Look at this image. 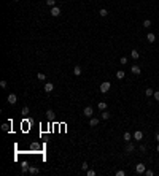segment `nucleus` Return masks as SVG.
I'll list each match as a JSON object with an SVG mask.
<instances>
[{
    "label": "nucleus",
    "instance_id": "28",
    "mask_svg": "<svg viewBox=\"0 0 159 176\" xmlns=\"http://www.w3.org/2000/svg\"><path fill=\"white\" fill-rule=\"evenodd\" d=\"M81 170H83V171H88V170H89V165H88V164H86V162H84V164L81 165Z\"/></svg>",
    "mask_w": 159,
    "mask_h": 176
},
{
    "label": "nucleus",
    "instance_id": "9",
    "mask_svg": "<svg viewBox=\"0 0 159 176\" xmlns=\"http://www.w3.org/2000/svg\"><path fill=\"white\" fill-rule=\"evenodd\" d=\"M134 140H137V141H140V140H143V132H140V130H137V132H134Z\"/></svg>",
    "mask_w": 159,
    "mask_h": 176
},
{
    "label": "nucleus",
    "instance_id": "19",
    "mask_svg": "<svg viewBox=\"0 0 159 176\" xmlns=\"http://www.w3.org/2000/svg\"><path fill=\"white\" fill-rule=\"evenodd\" d=\"M38 171H40V170H38L37 167H29V173H30V175H37Z\"/></svg>",
    "mask_w": 159,
    "mask_h": 176
},
{
    "label": "nucleus",
    "instance_id": "33",
    "mask_svg": "<svg viewBox=\"0 0 159 176\" xmlns=\"http://www.w3.org/2000/svg\"><path fill=\"white\" fill-rule=\"evenodd\" d=\"M145 175H147V176H153L154 171H153V170H147V171H145Z\"/></svg>",
    "mask_w": 159,
    "mask_h": 176
},
{
    "label": "nucleus",
    "instance_id": "15",
    "mask_svg": "<svg viewBox=\"0 0 159 176\" xmlns=\"http://www.w3.org/2000/svg\"><path fill=\"white\" fill-rule=\"evenodd\" d=\"M99 14H100L102 18H105V16H108V10H107V8H100V10H99Z\"/></svg>",
    "mask_w": 159,
    "mask_h": 176
},
{
    "label": "nucleus",
    "instance_id": "7",
    "mask_svg": "<svg viewBox=\"0 0 159 176\" xmlns=\"http://www.w3.org/2000/svg\"><path fill=\"white\" fill-rule=\"evenodd\" d=\"M59 14H61V8H59L57 5H56V6H53V8H51V16H54V18H57V16Z\"/></svg>",
    "mask_w": 159,
    "mask_h": 176
},
{
    "label": "nucleus",
    "instance_id": "12",
    "mask_svg": "<svg viewBox=\"0 0 159 176\" xmlns=\"http://www.w3.org/2000/svg\"><path fill=\"white\" fill-rule=\"evenodd\" d=\"M29 165L27 162H22V165H21V170H22V173H29Z\"/></svg>",
    "mask_w": 159,
    "mask_h": 176
},
{
    "label": "nucleus",
    "instance_id": "21",
    "mask_svg": "<svg viewBox=\"0 0 159 176\" xmlns=\"http://www.w3.org/2000/svg\"><path fill=\"white\" fill-rule=\"evenodd\" d=\"M143 27H145V29H150V27H151V21H150V19H145V21H143Z\"/></svg>",
    "mask_w": 159,
    "mask_h": 176
},
{
    "label": "nucleus",
    "instance_id": "25",
    "mask_svg": "<svg viewBox=\"0 0 159 176\" xmlns=\"http://www.w3.org/2000/svg\"><path fill=\"white\" fill-rule=\"evenodd\" d=\"M37 78L40 79V81H45V79H46V75H45V73H38V75H37Z\"/></svg>",
    "mask_w": 159,
    "mask_h": 176
},
{
    "label": "nucleus",
    "instance_id": "4",
    "mask_svg": "<svg viewBox=\"0 0 159 176\" xmlns=\"http://www.w3.org/2000/svg\"><path fill=\"white\" fill-rule=\"evenodd\" d=\"M134 151H135V144L129 141V143H127V146H126V149H124V152H127V154H132Z\"/></svg>",
    "mask_w": 159,
    "mask_h": 176
},
{
    "label": "nucleus",
    "instance_id": "10",
    "mask_svg": "<svg viewBox=\"0 0 159 176\" xmlns=\"http://www.w3.org/2000/svg\"><path fill=\"white\" fill-rule=\"evenodd\" d=\"M147 40H148L150 43H154V41H156V35H154L153 32H150L148 35H147Z\"/></svg>",
    "mask_w": 159,
    "mask_h": 176
},
{
    "label": "nucleus",
    "instance_id": "18",
    "mask_svg": "<svg viewBox=\"0 0 159 176\" xmlns=\"http://www.w3.org/2000/svg\"><path fill=\"white\" fill-rule=\"evenodd\" d=\"M97 124H99V119H97V117H91V121H89V125H91V127H96Z\"/></svg>",
    "mask_w": 159,
    "mask_h": 176
},
{
    "label": "nucleus",
    "instance_id": "29",
    "mask_svg": "<svg viewBox=\"0 0 159 176\" xmlns=\"http://www.w3.org/2000/svg\"><path fill=\"white\" fill-rule=\"evenodd\" d=\"M86 175H88V176H96V171H94V170H88V171H86Z\"/></svg>",
    "mask_w": 159,
    "mask_h": 176
},
{
    "label": "nucleus",
    "instance_id": "37",
    "mask_svg": "<svg viewBox=\"0 0 159 176\" xmlns=\"http://www.w3.org/2000/svg\"><path fill=\"white\" fill-rule=\"evenodd\" d=\"M158 152H159V143H158Z\"/></svg>",
    "mask_w": 159,
    "mask_h": 176
},
{
    "label": "nucleus",
    "instance_id": "27",
    "mask_svg": "<svg viewBox=\"0 0 159 176\" xmlns=\"http://www.w3.org/2000/svg\"><path fill=\"white\" fill-rule=\"evenodd\" d=\"M46 114H48V117H49V119H53V117H54V111H53V110H48V111H46Z\"/></svg>",
    "mask_w": 159,
    "mask_h": 176
},
{
    "label": "nucleus",
    "instance_id": "38",
    "mask_svg": "<svg viewBox=\"0 0 159 176\" xmlns=\"http://www.w3.org/2000/svg\"><path fill=\"white\" fill-rule=\"evenodd\" d=\"M13 2H19V0H13Z\"/></svg>",
    "mask_w": 159,
    "mask_h": 176
},
{
    "label": "nucleus",
    "instance_id": "6",
    "mask_svg": "<svg viewBox=\"0 0 159 176\" xmlns=\"http://www.w3.org/2000/svg\"><path fill=\"white\" fill-rule=\"evenodd\" d=\"M43 89H45V92H46V94H51V92L54 91V84H53V83H46Z\"/></svg>",
    "mask_w": 159,
    "mask_h": 176
},
{
    "label": "nucleus",
    "instance_id": "11",
    "mask_svg": "<svg viewBox=\"0 0 159 176\" xmlns=\"http://www.w3.org/2000/svg\"><path fill=\"white\" fill-rule=\"evenodd\" d=\"M132 138H134V136H132V133H129V132H124V141H126V143L132 141Z\"/></svg>",
    "mask_w": 159,
    "mask_h": 176
},
{
    "label": "nucleus",
    "instance_id": "8",
    "mask_svg": "<svg viewBox=\"0 0 159 176\" xmlns=\"http://www.w3.org/2000/svg\"><path fill=\"white\" fill-rule=\"evenodd\" d=\"M131 71H132V75H137V76H139L140 73H142V68H140L139 65H132V67H131Z\"/></svg>",
    "mask_w": 159,
    "mask_h": 176
},
{
    "label": "nucleus",
    "instance_id": "3",
    "mask_svg": "<svg viewBox=\"0 0 159 176\" xmlns=\"http://www.w3.org/2000/svg\"><path fill=\"white\" fill-rule=\"evenodd\" d=\"M83 113H84L86 117H92V114H94V108H92V106H86V108L83 110Z\"/></svg>",
    "mask_w": 159,
    "mask_h": 176
},
{
    "label": "nucleus",
    "instance_id": "31",
    "mask_svg": "<svg viewBox=\"0 0 159 176\" xmlns=\"http://www.w3.org/2000/svg\"><path fill=\"white\" fill-rule=\"evenodd\" d=\"M139 151H140V152H145V151H147V146H145V144H140Z\"/></svg>",
    "mask_w": 159,
    "mask_h": 176
},
{
    "label": "nucleus",
    "instance_id": "20",
    "mask_svg": "<svg viewBox=\"0 0 159 176\" xmlns=\"http://www.w3.org/2000/svg\"><path fill=\"white\" fill-rule=\"evenodd\" d=\"M145 95H147V97H151V95H154V89H147V91H145Z\"/></svg>",
    "mask_w": 159,
    "mask_h": 176
},
{
    "label": "nucleus",
    "instance_id": "32",
    "mask_svg": "<svg viewBox=\"0 0 159 176\" xmlns=\"http://www.w3.org/2000/svg\"><path fill=\"white\" fill-rule=\"evenodd\" d=\"M119 63H123V65H124V63H127V57H121V59H119Z\"/></svg>",
    "mask_w": 159,
    "mask_h": 176
},
{
    "label": "nucleus",
    "instance_id": "26",
    "mask_svg": "<svg viewBox=\"0 0 159 176\" xmlns=\"http://www.w3.org/2000/svg\"><path fill=\"white\" fill-rule=\"evenodd\" d=\"M21 114H22V116H27V114H29V106H24L22 111H21Z\"/></svg>",
    "mask_w": 159,
    "mask_h": 176
},
{
    "label": "nucleus",
    "instance_id": "24",
    "mask_svg": "<svg viewBox=\"0 0 159 176\" xmlns=\"http://www.w3.org/2000/svg\"><path fill=\"white\" fill-rule=\"evenodd\" d=\"M46 5H48V6H51V8H53V6H56V0H46Z\"/></svg>",
    "mask_w": 159,
    "mask_h": 176
},
{
    "label": "nucleus",
    "instance_id": "5",
    "mask_svg": "<svg viewBox=\"0 0 159 176\" xmlns=\"http://www.w3.org/2000/svg\"><path fill=\"white\" fill-rule=\"evenodd\" d=\"M6 100H8V103H10V105H14L16 102H18V95H16V94H10Z\"/></svg>",
    "mask_w": 159,
    "mask_h": 176
},
{
    "label": "nucleus",
    "instance_id": "13",
    "mask_svg": "<svg viewBox=\"0 0 159 176\" xmlns=\"http://www.w3.org/2000/svg\"><path fill=\"white\" fill-rule=\"evenodd\" d=\"M131 57H132V59H135V60H137V59L140 57L139 51H137V49H132V51H131Z\"/></svg>",
    "mask_w": 159,
    "mask_h": 176
},
{
    "label": "nucleus",
    "instance_id": "35",
    "mask_svg": "<svg viewBox=\"0 0 159 176\" xmlns=\"http://www.w3.org/2000/svg\"><path fill=\"white\" fill-rule=\"evenodd\" d=\"M0 87H2V89H6V81H0Z\"/></svg>",
    "mask_w": 159,
    "mask_h": 176
},
{
    "label": "nucleus",
    "instance_id": "16",
    "mask_svg": "<svg viewBox=\"0 0 159 176\" xmlns=\"http://www.w3.org/2000/svg\"><path fill=\"white\" fill-rule=\"evenodd\" d=\"M97 106H99V110H100V111H105L107 110V103H105V102H99Z\"/></svg>",
    "mask_w": 159,
    "mask_h": 176
},
{
    "label": "nucleus",
    "instance_id": "34",
    "mask_svg": "<svg viewBox=\"0 0 159 176\" xmlns=\"http://www.w3.org/2000/svg\"><path fill=\"white\" fill-rule=\"evenodd\" d=\"M154 100L159 102V91H154Z\"/></svg>",
    "mask_w": 159,
    "mask_h": 176
},
{
    "label": "nucleus",
    "instance_id": "14",
    "mask_svg": "<svg viewBox=\"0 0 159 176\" xmlns=\"http://www.w3.org/2000/svg\"><path fill=\"white\" fill-rule=\"evenodd\" d=\"M73 75H75V76H80V75H81V67H80V65H75V67H73Z\"/></svg>",
    "mask_w": 159,
    "mask_h": 176
},
{
    "label": "nucleus",
    "instance_id": "23",
    "mask_svg": "<svg viewBox=\"0 0 159 176\" xmlns=\"http://www.w3.org/2000/svg\"><path fill=\"white\" fill-rule=\"evenodd\" d=\"M110 116H111V114H110L107 110H105V111H102V119H110Z\"/></svg>",
    "mask_w": 159,
    "mask_h": 176
},
{
    "label": "nucleus",
    "instance_id": "22",
    "mask_svg": "<svg viewBox=\"0 0 159 176\" xmlns=\"http://www.w3.org/2000/svg\"><path fill=\"white\" fill-rule=\"evenodd\" d=\"M2 130H3V132H10V122H5V124H3V125H2Z\"/></svg>",
    "mask_w": 159,
    "mask_h": 176
},
{
    "label": "nucleus",
    "instance_id": "36",
    "mask_svg": "<svg viewBox=\"0 0 159 176\" xmlns=\"http://www.w3.org/2000/svg\"><path fill=\"white\" fill-rule=\"evenodd\" d=\"M156 141H158V143H159V132H158V133H156Z\"/></svg>",
    "mask_w": 159,
    "mask_h": 176
},
{
    "label": "nucleus",
    "instance_id": "1",
    "mask_svg": "<svg viewBox=\"0 0 159 176\" xmlns=\"http://www.w3.org/2000/svg\"><path fill=\"white\" fill-rule=\"evenodd\" d=\"M111 89V83H108V81H104L100 86H99V91H100L102 94H107Z\"/></svg>",
    "mask_w": 159,
    "mask_h": 176
},
{
    "label": "nucleus",
    "instance_id": "17",
    "mask_svg": "<svg viewBox=\"0 0 159 176\" xmlns=\"http://www.w3.org/2000/svg\"><path fill=\"white\" fill-rule=\"evenodd\" d=\"M124 76H126V73H124L123 70H118L116 71V78L118 79H124Z\"/></svg>",
    "mask_w": 159,
    "mask_h": 176
},
{
    "label": "nucleus",
    "instance_id": "2",
    "mask_svg": "<svg viewBox=\"0 0 159 176\" xmlns=\"http://www.w3.org/2000/svg\"><path fill=\"white\" fill-rule=\"evenodd\" d=\"M135 171H137V175H145V171H147V167H145V164H137Z\"/></svg>",
    "mask_w": 159,
    "mask_h": 176
},
{
    "label": "nucleus",
    "instance_id": "30",
    "mask_svg": "<svg viewBox=\"0 0 159 176\" xmlns=\"http://www.w3.org/2000/svg\"><path fill=\"white\" fill-rule=\"evenodd\" d=\"M124 175H126V171H124V170H118L116 171V176H124Z\"/></svg>",
    "mask_w": 159,
    "mask_h": 176
}]
</instances>
